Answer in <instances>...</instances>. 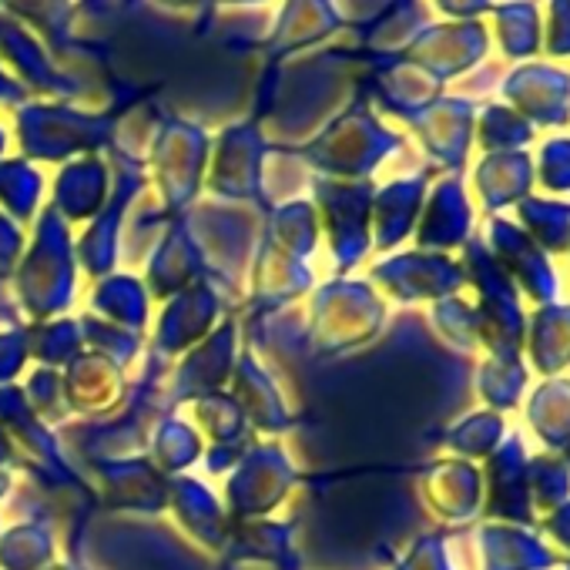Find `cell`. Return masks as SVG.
<instances>
[]
</instances>
